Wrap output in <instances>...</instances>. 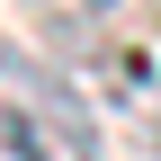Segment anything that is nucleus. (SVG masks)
Instances as JSON below:
<instances>
[{
  "mask_svg": "<svg viewBox=\"0 0 161 161\" xmlns=\"http://www.w3.org/2000/svg\"><path fill=\"white\" fill-rule=\"evenodd\" d=\"M18 9H27L63 54H98L108 27H116V0H18Z\"/></svg>",
  "mask_w": 161,
  "mask_h": 161,
  "instance_id": "obj_2",
  "label": "nucleus"
},
{
  "mask_svg": "<svg viewBox=\"0 0 161 161\" xmlns=\"http://www.w3.org/2000/svg\"><path fill=\"white\" fill-rule=\"evenodd\" d=\"M0 161H98L90 108L18 45H0Z\"/></svg>",
  "mask_w": 161,
  "mask_h": 161,
  "instance_id": "obj_1",
  "label": "nucleus"
},
{
  "mask_svg": "<svg viewBox=\"0 0 161 161\" xmlns=\"http://www.w3.org/2000/svg\"><path fill=\"white\" fill-rule=\"evenodd\" d=\"M152 9H161V0H152Z\"/></svg>",
  "mask_w": 161,
  "mask_h": 161,
  "instance_id": "obj_3",
  "label": "nucleus"
}]
</instances>
